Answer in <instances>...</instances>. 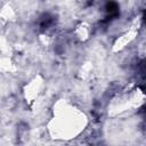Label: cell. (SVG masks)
<instances>
[{"label":"cell","instance_id":"6da1fadb","mask_svg":"<svg viewBox=\"0 0 146 146\" xmlns=\"http://www.w3.org/2000/svg\"><path fill=\"white\" fill-rule=\"evenodd\" d=\"M54 24V17L49 14H43L40 17V27L41 29H48Z\"/></svg>","mask_w":146,"mask_h":146}]
</instances>
